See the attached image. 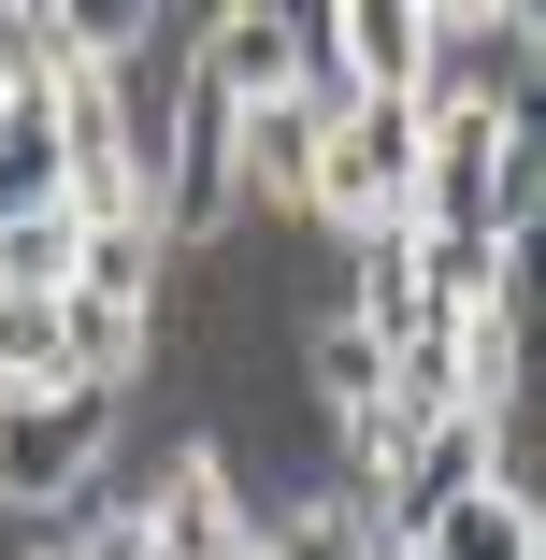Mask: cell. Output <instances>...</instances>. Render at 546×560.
Instances as JSON below:
<instances>
[{
	"label": "cell",
	"instance_id": "obj_5",
	"mask_svg": "<svg viewBox=\"0 0 546 560\" xmlns=\"http://www.w3.org/2000/svg\"><path fill=\"white\" fill-rule=\"evenodd\" d=\"M360 86H302V101H231V187L245 215H302L316 201V130L346 116Z\"/></svg>",
	"mask_w": 546,
	"mask_h": 560
},
{
	"label": "cell",
	"instance_id": "obj_7",
	"mask_svg": "<svg viewBox=\"0 0 546 560\" xmlns=\"http://www.w3.org/2000/svg\"><path fill=\"white\" fill-rule=\"evenodd\" d=\"M417 560H546V503L518 475H489V489H461V503L417 517Z\"/></svg>",
	"mask_w": 546,
	"mask_h": 560
},
{
	"label": "cell",
	"instance_id": "obj_13",
	"mask_svg": "<svg viewBox=\"0 0 546 560\" xmlns=\"http://www.w3.org/2000/svg\"><path fill=\"white\" fill-rule=\"evenodd\" d=\"M58 560H159V546H144V517H130V503H86V532H72Z\"/></svg>",
	"mask_w": 546,
	"mask_h": 560
},
{
	"label": "cell",
	"instance_id": "obj_15",
	"mask_svg": "<svg viewBox=\"0 0 546 560\" xmlns=\"http://www.w3.org/2000/svg\"><path fill=\"white\" fill-rule=\"evenodd\" d=\"M30 560H58V546H30Z\"/></svg>",
	"mask_w": 546,
	"mask_h": 560
},
{
	"label": "cell",
	"instance_id": "obj_12",
	"mask_svg": "<svg viewBox=\"0 0 546 560\" xmlns=\"http://www.w3.org/2000/svg\"><path fill=\"white\" fill-rule=\"evenodd\" d=\"M72 302H130V316H159V231H144V215L86 231V273H72Z\"/></svg>",
	"mask_w": 546,
	"mask_h": 560
},
{
	"label": "cell",
	"instance_id": "obj_11",
	"mask_svg": "<svg viewBox=\"0 0 546 560\" xmlns=\"http://www.w3.org/2000/svg\"><path fill=\"white\" fill-rule=\"evenodd\" d=\"M346 316L374 330V346H417L431 330V302H417V245L388 231V245H360V288H346Z\"/></svg>",
	"mask_w": 546,
	"mask_h": 560
},
{
	"label": "cell",
	"instance_id": "obj_1",
	"mask_svg": "<svg viewBox=\"0 0 546 560\" xmlns=\"http://www.w3.org/2000/svg\"><path fill=\"white\" fill-rule=\"evenodd\" d=\"M316 231H346V245H388L417 231V101H346L332 130H316Z\"/></svg>",
	"mask_w": 546,
	"mask_h": 560
},
{
	"label": "cell",
	"instance_id": "obj_9",
	"mask_svg": "<svg viewBox=\"0 0 546 560\" xmlns=\"http://www.w3.org/2000/svg\"><path fill=\"white\" fill-rule=\"evenodd\" d=\"M72 273H86V231H72L58 201L0 231V302H72Z\"/></svg>",
	"mask_w": 546,
	"mask_h": 560
},
{
	"label": "cell",
	"instance_id": "obj_4",
	"mask_svg": "<svg viewBox=\"0 0 546 560\" xmlns=\"http://www.w3.org/2000/svg\"><path fill=\"white\" fill-rule=\"evenodd\" d=\"M144 546L159 560H259V503H245V475H231V445H216V431H187L173 445V460L144 475Z\"/></svg>",
	"mask_w": 546,
	"mask_h": 560
},
{
	"label": "cell",
	"instance_id": "obj_2",
	"mask_svg": "<svg viewBox=\"0 0 546 560\" xmlns=\"http://www.w3.org/2000/svg\"><path fill=\"white\" fill-rule=\"evenodd\" d=\"M101 460H116V402H101V388H30V402H0V503H15V517L101 503Z\"/></svg>",
	"mask_w": 546,
	"mask_h": 560
},
{
	"label": "cell",
	"instance_id": "obj_8",
	"mask_svg": "<svg viewBox=\"0 0 546 560\" xmlns=\"http://www.w3.org/2000/svg\"><path fill=\"white\" fill-rule=\"evenodd\" d=\"M302 388H316V417H332V431L388 417V346H374V330H360L346 302H332V316L302 330Z\"/></svg>",
	"mask_w": 546,
	"mask_h": 560
},
{
	"label": "cell",
	"instance_id": "obj_14",
	"mask_svg": "<svg viewBox=\"0 0 546 560\" xmlns=\"http://www.w3.org/2000/svg\"><path fill=\"white\" fill-rule=\"evenodd\" d=\"M518 245H532V273H546V187H532V231H518Z\"/></svg>",
	"mask_w": 546,
	"mask_h": 560
},
{
	"label": "cell",
	"instance_id": "obj_10",
	"mask_svg": "<svg viewBox=\"0 0 546 560\" xmlns=\"http://www.w3.org/2000/svg\"><path fill=\"white\" fill-rule=\"evenodd\" d=\"M72 388V302H0V402Z\"/></svg>",
	"mask_w": 546,
	"mask_h": 560
},
{
	"label": "cell",
	"instance_id": "obj_6",
	"mask_svg": "<svg viewBox=\"0 0 546 560\" xmlns=\"http://www.w3.org/2000/svg\"><path fill=\"white\" fill-rule=\"evenodd\" d=\"M187 58H201V86H216V101H302V72L332 58V44H316V15L231 0V15H201V30H187Z\"/></svg>",
	"mask_w": 546,
	"mask_h": 560
},
{
	"label": "cell",
	"instance_id": "obj_3",
	"mask_svg": "<svg viewBox=\"0 0 546 560\" xmlns=\"http://www.w3.org/2000/svg\"><path fill=\"white\" fill-rule=\"evenodd\" d=\"M417 231L518 245V201H503V116H489V101H417Z\"/></svg>",
	"mask_w": 546,
	"mask_h": 560
}]
</instances>
